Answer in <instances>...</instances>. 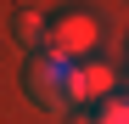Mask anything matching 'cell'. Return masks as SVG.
<instances>
[{
	"label": "cell",
	"instance_id": "obj_5",
	"mask_svg": "<svg viewBox=\"0 0 129 124\" xmlns=\"http://www.w3.org/2000/svg\"><path fill=\"white\" fill-rule=\"evenodd\" d=\"M79 124H129V96H107L101 107L90 118H79Z\"/></svg>",
	"mask_w": 129,
	"mask_h": 124
},
{
	"label": "cell",
	"instance_id": "obj_2",
	"mask_svg": "<svg viewBox=\"0 0 129 124\" xmlns=\"http://www.w3.org/2000/svg\"><path fill=\"white\" fill-rule=\"evenodd\" d=\"M45 45L62 51V56H73V62H84V56H95L101 28H95V17H90V11H62L56 23H51V39H45Z\"/></svg>",
	"mask_w": 129,
	"mask_h": 124
},
{
	"label": "cell",
	"instance_id": "obj_3",
	"mask_svg": "<svg viewBox=\"0 0 129 124\" xmlns=\"http://www.w3.org/2000/svg\"><path fill=\"white\" fill-rule=\"evenodd\" d=\"M112 85H118V68H112V62L84 56L73 68V107H101V101L112 96Z\"/></svg>",
	"mask_w": 129,
	"mask_h": 124
},
{
	"label": "cell",
	"instance_id": "obj_1",
	"mask_svg": "<svg viewBox=\"0 0 129 124\" xmlns=\"http://www.w3.org/2000/svg\"><path fill=\"white\" fill-rule=\"evenodd\" d=\"M73 68L79 62L73 56H62V51H34L28 56V101L34 107H45V113H68L73 107Z\"/></svg>",
	"mask_w": 129,
	"mask_h": 124
},
{
	"label": "cell",
	"instance_id": "obj_4",
	"mask_svg": "<svg viewBox=\"0 0 129 124\" xmlns=\"http://www.w3.org/2000/svg\"><path fill=\"white\" fill-rule=\"evenodd\" d=\"M11 39H17V45L34 56V51H45V39H51V23H45V17H34V11H17V17H11Z\"/></svg>",
	"mask_w": 129,
	"mask_h": 124
}]
</instances>
